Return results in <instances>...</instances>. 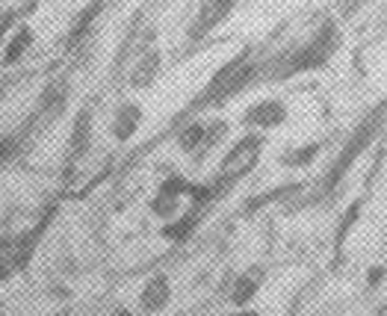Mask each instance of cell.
<instances>
[{
	"label": "cell",
	"mask_w": 387,
	"mask_h": 316,
	"mask_svg": "<svg viewBox=\"0 0 387 316\" xmlns=\"http://www.w3.org/2000/svg\"><path fill=\"white\" fill-rule=\"evenodd\" d=\"M0 316H4V307H0Z\"/></svg>",
	"instance_id": "17"
},
{
	"label": "cell",
	"mask_w": 387,
	"mask_h": 316,
	"mask_svg": "<svg viewBox=\"0 0 387 316\" xmlns=\"http://www.w3.org/2000/svg\"><path fill=\"white\" fill-rule=\"evenodd\" d=\"M160 71H163V53L157 48H151L142 56H137V63H133V68H130L127 83H130V89H151L154 80L160 77Z\"/></svg>",
	"instance_id": "8"
},
{
	"label": "cell",
	"mask_w": 387,
	"mask_h": 316,
	"mask_svg": "<svg viewBox=\"0 0 387 316\" xmlns=\"http://www.w3.org/2000/svg\"><path fill=\"white\" fill-rule=\"evenodd\" d=\"M112 316H137V313H133L130 307H115V310H112Z\"/></svg>",
	"instance_id": "15"
},
{
	"label": "cell",
	"mask_w": 387,
	"mask_h": 316,
	"mask_svg": "<svg viewBox=\"0 0 387 316\" xmlns=\"http://www.w3.org/2000/svg\"><path fill=\"white\" fill-rule=\"evenodd\" d=\"M230 316H260L258 310H248V307H240L237 313H230Z\"/></svg>",
	"instance_id": "16"
},
{
	"label": "cell",
	"mask_w": 387,
	"mask_h": 316,
	"mask_svg": "<svg viewBox=\"0 0 387 316\" xmlns=\"http://www.w3.org/2000/svg\"><path fill=\"white\" fill-rule=\"evenodd\" d=\"M171 305V281L166 272H157L151 275V278L145 281L142 293H139V310L154 316V313H163L166 307Z\"/></svg>",
	"instance_id": "7"
},
{
	"label": "cell",
	"mask_w": 387,
	"mask_h": 316,
	"mask_svg": "<svg viewBox=\"0 0 387 316\" xmlns=\"http://www.w3.org/2000/svg\"><path fill=\"white\" fill-rule=\"evenodd\" d=\"M98 4H101V0H98Z\"/></svg>",
	"instance_id": "18"
},
{
	"label": "cell",
	"mask_w": 387,
	"mask_h": 316,
	"mask_svg": "<svg viewBox=\"0 0 387 316\" xmlns=\"http://www.w3.org/2000/svg\"><path fill=\"white\" fill-rule=\"evenodd\" d=\"M65 104H68V80H53L38 95V112H42L48 122L60 118L65 112Z\"/></svg>",
	"instance_id": "10"
},
{
	"label": "cell",
	"mask_w": 387,
	"mask_h": 316,
	"mask_svg": "<svg viewBox=\"0 0 387 316\" xmlns=\"http://www.w3.org/2000/svg\"><path fill=\"white\" fill-rule=\"evenodd\" d=\"M234 6H237V0H201L196 18L189 24V38H204L207 33L222 27L234 15Z\"/></svg>",
	"instance_id": "5"
},
{
	"label": "cell",
	"mask_w": 387,
	"mask_h": 316,
	"mask_svg": "<svg viewBox=\"0 0 387 316\" xmlns=\"http://www.w3.org/2000/svg\"><path fill=\"white\" fill-rule=\"evenodd\" d=\"M33 42H36L33 27H30V24H18V27L12 30V36H9L6 48H4V65H15L18 59H24L27 51L33 48Z\"/></svg>",
	"instance_id": "12"
},
{
	"label": "cell",
	"mask_w": 387,
	"mask_h": 316,
	"mask_svg": "<svg viewBox=\"0 0 387 316\" xmlns=\"http://www.w3.org/2000/svg\"><path fill=\"white\" fill-rule=\"evenodd\" d=\"M21 148H24L21 133H6V136H0V166H6V163H12V160H18Z\"/></svg>",
	"instance_id": "14"
},
{
	"label": "cell",
	"mask_w": 387,
	"mask_h": 316,
	"mask_svg": "<svg viewBox=\"0 0 387 316\" xmlns=\"http://www.w3.org/2000/svg\"><path fill=\"white\" fill-rule=\"evenodd\" d=\"M89 142H92V110L83 107L74 118V127H71V136H68V151L71 157H83L89 151Z\"/></svg>",
	"instance_id": "11"
},
{
	"label": "cell",
	"mask_w": 387,
	"mask_h": 316,
	"mask_svg": "<svg viewBox=\"0 0 387 316\" xmlns=\"http://www.w3.org/2000/svg\"><path fill=\"white\" fill-rule=\"evenodd\" d=\"M263 145H266L263 133H245V136H240V139L225 151L222 163H219V186L243 181V177L258 166L260 154H263Z\"/></svg>",
	"instance_id": "2"
},
{
	"label": "cell",
	"mask_w": 387,
	"mask_h": 316,
	"mask_svg": "<svg viewBox=\"0 0 387 316\" xmlns=\"http://www.w3.org/2000/svg\"><path fill=\"white\" fill-rule=\"evenodd\" d=\"M340 45V33L334 24H322L302 48H296L293 53H287L284 59V68L278 71V77H290V74H299V71H314V68H322L328 59L334 56Z\"/></svg>",
	"instance_id": "1"
},
{
	"label": "cell",
	"mask_w": 387,
	"mask_h": 316,
	"mask_svg": "<svg viewBox=\"0 0 387 316\" xmlns=\"http://www.w3.org/2000/svg\"><path fill=\"white\" fill-rule=\"evenodd\" d=\"M263 269L260 266H251V269H245V272H240L237 278H234V284H230V305L234 307H248L251 302H255V295L260 293V287H263Z\"/></svg>",
	"instance_id": "9"
},
{
	"label": "cell",
	"mask_w": 387,
	"mask_h": 316,
	"mask_svg": "<svg viewBox=\"0 0 387 316\" xmlns=\"http://www.w3.org/2000/svg\"><path fill=\"white\" fill-rule=\"evenodd\" d=\"M287 118H290V110L281 98H266V101L251 104L243 112V125L248 127V133H269V130L281 127Z\"/></svg>",
	"instance_id": "4"
},
{
	"label": "cell",
	"mask_w": 387,
	"mask_h": 316,
	"mask_svg": "<svg viewBox=\"0 0 387 316\" xmlns=\"http://www.w3.org/2000/svg\"><path fill=\"white\" fill-rule=\"evenodd\" d=\"M322 145L319 142H311V145H299V148H290L287 154H281V166L287 169H307L317 157H319Z\"/></svg>",
	"instance_id": "13"
},
{
	"label": "cell",
	"mask_w": 387,
	"mask_h": 316,
	"mask_svg": "<svg viewBox=\"0 0 387 316\" xmlns=\"http://www.w3.org/2000/svg\"><path fill=\"white\" fill-rule=\"evenodd\" d=\"M142 122H145V110L139 104H133V101H124V104L115 107L112 115H110V136L119 145H127L133 136L139 133Z\"/></svg>",
	"instance_id": "6"
},
{
	"label": "cell",
	"mask_w": 387,
	"mask_h": 316,
	"mask_svg": "<svg viewBox=\"0 0 387 316\" xmlns=\"http://www.w3.org/2000/svg\"><path fill=\"white\" fill-rule=\"evenodd\" d=\"M228 130H230V125L225 122V118H213V122H189L178 133V148L184 154H192V157L210 154L228 136Z\"/></svg>",
	"instance_id": "3"
}]
</instances>
